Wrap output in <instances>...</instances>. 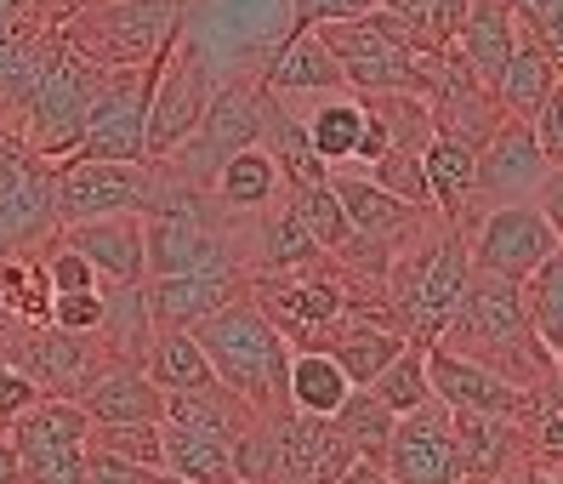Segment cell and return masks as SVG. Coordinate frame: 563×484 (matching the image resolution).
Returning <instances> with one entry per match:
<instances>
[{"label": "cell", "instance_id": "1", "mask_svg": "<svg viewBox=\"0 0 563 484\" xmlns=\"http://www.w3.org/2000/svg\"><path fill=\"white\" fill-rule=\"evenodd\" d=\"M194 342L206 348L217 382L228 387V394H240L256 416L285 410L290 342L279 337L274 319L262 314V302L251 297V285H245V297H234L228 308H217L211 319H200V326H194Z\"/></svg>", "mask_w": 563, "mask_h": 484}, {"label": "cell", "instance_id": "2", "mask_svg": "<svg viewBox=\"0 0 563 484\" xmlns=\"http://www.w3.org/2000/svg\"><path fill=\"white\" fill-rule=\"evenodd\" d=\"M473 256H467V234L455 222H439V234L421 251H387V314L410 342H439L444 319L455 314L461 290H467Z\"/></svg>", "mask_w": 563, "mask_h": 484}, {"label": "cell", "instance_id": "3", "mask_svg": "<svg viewBox=\"0 0 563 484\" xmlns=\"http://www.w3.org/2000/svg\"><path fill=\"white\" fill-rule=\"evenodd\" d=\"M109 69H97V63H86L80 52L63 46L57 29H46V41H41V57H35V75H29V91H23V143L35 148L41 160H57L63 154H75L80 143V125H86V109H91V97L97 86H103Z\"/></svg>", "mask_w": 563, "mask_h": 484}, {"label": "cell", "instance_id": "4", "mask_svg": "<svg viewBox=\"0 0 563 484\" xmlns=\"http://www.w3.org/2000/svg\"><path fill=\"white\" fill-rule=\"evenodd\" d=\"M183 18L188 0H80L57 23V35L97 69H137L177 35Z\"/></svg>", "mask_w": 563, "mask_h": 484}, {"label": "cell", "instance_id": "5", "mask_svg": "<svg viewBox=\"0 0 563 484\" xmlns=\"http://www.w3.org/2000/svg\"><path fill=\"white\" fill-rule=\"evenodd\" d=\"M313 35L324 41L330 57H336L347 91H416V80H421V52L410 41V29L387 7L319 23Z\"/></svg>", "mask_w": 563, "mask_h": 484}, {"label": "cell", "instance_id": "6", "mask_svg": "<svg viewBox=\"0 0 563 484\" xmlns=\"http://www.w3.org/2000/svg\"><path fill=\"white\" fill-rule=\"evenodd\" d=\"M165 194L159 160H57L52 166V217H109V211H154Z\"/></svg>", "mask_w": 563, "mask_h": 484}, {"label": "cell", "instance_id": "7", "mask_svg": "<svg viewBox=\"0 0 563 484\" xmlns=\"http://www.w3.org/2000/svg\"><path fill=\"white\" fill-rule=\"evenodd\" d=\"M256 138H262V80H234V86L211 91L200 125H194V132L159 160V166L172 172L183 188H206L222 160L251 148Z\"/></svg>", "mask_w": 563, "mask_h": 484}, {"label": "cell", "instance_id": "8", "mask_svg": "<svg viewBox=\"0 0 563 484\" xmlns=\"http://www.w3.org/2000/svg\"><path fill=\"white\" fill-rule=\"evenodd\" d=\"M211 103V69H206V52L200 41L188 35V23L172 35L159 57V75L148 91V114H143V160H165L194 125H200Z\"/></svg>", "mask_w": 563, "mask_h": 484}, {"label": "cell", "instance_id": "9", "mask_svg": "<svg viewBox=\"0 0 563 484\" xmlns=\"http://www.w3.org/2000/svg\"><path fill=\"white\" fill-rule=\"evenodd\" d=\"M558 188V166H547V154L529 138V120L501 114V125L473 148V211L484 206H541ZM461 217V222H467Z\"/></svg>", "mask_w": 563, "mask_h": 484}, {"label": "cell", "instance_id": "10", "mask_svg": "<svg viewBox=\"0 0 563 484\" xmlns=\"http://www.w3.org/2000/svg\"><path fill=\"white\" fill-rule=\"evenodd\" d=\"M251 297L279 326L290 348H324V331L353 308L347 279H330V251L290 274H251Z\"/></svg>", "mask_w": 563, "mask_h": 484}, {"label": "cell", "instance_id": "11", "mask_svg": "<svg viewBox=\"0 0 563 484\" xmlns=\"http://www.w3.org/2000/svg\"><path fill=\"white\" fill-rule=\"evenodd\" d=\"M467 234V256L473 268L484 274H501V279H523L541 256L563 251L558 245V222L541 211V206H484L473 211V222H455Z\"/></svg>", "mask_w": 563, "mask_h": 484}, {"label": "cell", "instance_id": "12", "mask_svg": "<svg viewBox=\"0 0 563 484\" xmlns=\"http://www.w3.org/2000/svg\"><path fill=\"white\" fill-rule=\"evenodd\" d=\"M382 473H387V484H467L461 479V457H455L450 410L439 399H427L393 422L387 450H382Z\"/></svg>", "mask_w": 563, "mask_h": 484}, {"label": "cell", "instance_id": "13", "mask_svg": "<svg viewBox=\"0 0 563 484\" xmlns=\"http://www.w3.org/2000/svg\"><path fill=\"white\" fill-rule=\"evenodd\" d=\"M52 160H41L18 132H0V256L52 229Z\"/></svg>", "mask_w": 563, "mask_h": 484}, {"label": "cell", "instance_id": "14", "mask_svg": "<svg viewBox=\"0 0 563 484\" xmlns=\"http://www.w3.org/2000/svg\"><path fill=\"white\" fill-rule=\"evenodd\" d=\"M251 274L245 268H200V274H165V279H143V302L154 331H194L200 319H211L217 308H228L234 297H245Z\"/></svg>", "mask_w": 563, "mask_h": 484}, {"label": "cell", "instance_id": "15", "mask_svg": "<svg viewBox=\"0 0 563 484\" xmlns=\"http://www.w3.org/2000/svg\"><path fill=\"white\" fill-rule=\"evenodd\" d=\"M427 387L444 410H495V416H518V399L523 387L507 382L501 371H489L473 353H455V348H439L427 342Z\"/></svg>", "mask_w": 563, "mask_h": 484}, {"label": "cell", "instance_id": "16", "mask_svg": "<svg viewBox=\"0 0 563 484\" xmlns=\"http://www.w3.org/2000/svg\"><path fill=\"white\" fill-rule=\"evenodd\" d=\"M12 353L7 360L41 387V394H69L91 376V365L103 360V353L91 348V337H75V331H57V326H12Z\"/></svg>", "mask_w": 563, "mask_h": 484}, {"label": "cell", "instance_id": "17", "mask_svg": "<svg viewBox=\"0 0 563 484\" xmlns=\"http://www.w3.org/2000/svg\"><path fill=\"white\" fill-rule=\"evenodd\" d=\"M75 405L91 422H159L165 416V394L143 371V360H114V353L91 365V376L75 387Z\"/></svg>", "mask_w": 563, "mask_h": 484}, {"label": "cell", "instance_id": "18", "mask_svg": "<svg viewBox=\"0 0 563 484\" xmlns=\"http://www.w3.org/2000/svg\"><path fill=\"white\" fill-rule=\"evenodd\" d=\"M57 240L75 245L86 263L97 268V279H103V285H137L143 279V217L137 211L57 222Z\"/></svg>", "mask_w": 563, "mask_h": 484}, {"label": "cell", "instance_id": "19", "mask_svg": "<svg viewBox=\"0 0 563 484\" xmlns=\"http://www.w3.org/2000/svg\"><path fill=\"white\" fill-rule=\"evenodd\" d=\"M450 433H455V457L467 484H495L518 457H529L518 422L495 410H450Z\"/></svg>", "mask_w": 563, "mask_h": 484}, {"label": "cell", "instance_id": "20", "mask_svg": "<svg viewBox=\"0 0 563 484\" xmlns=\"http://www.w3.org/2000/svg\"><path fill=\"white\" fill-rule=\"evenodd\" d=\"M262 91H274V97H330V91H347L342 69H336V57L324 52V41L313 35V29H296L290 23V35L274 46V57L262 63Z\"/></svg>", "mask_w": 563, "mask_h": 484}, {"label": "cell", "instance_id": "21", "mask_svg": "<svg viewBox=\"0 0 563 484\" xmlns=\"http://www.w3.org/2000/svg\"><path fill=\"white\" fill-rule=\"evenodd\" d=\"M405 342H410V337H405L399 326H393V314H387V308H382V314H364L358 302L336 319V326L324 331V353L347 371V382H353V387L371 382V376H376V371H382V365H387Z\"/></svg>", "mask_w": 563, "mask_h": 484}, {"label": "cell", "instance_id": "22", "mask_svg": "<svg viewBox=\"0 0 563 484\" xmlns=\"http://www.w3.org/2000/svg\"><path fill=\"white\" fill-rule=\"evenodd\" d=\"M12 457L18 468L23 462H41V457H57V450H80L86 433H91V416L69 399V394H41L35 405H29L23 416H12Z\"/></svg>", "mask_w": 563, "mask_h": 484}, {"label": "cell", "instance_id": "23", "mask_svg": "<svg viewBox=\"0 0 563 484\" xmlns=\"http://www.w3.org/2000/svg\"><path fill=\"white\" fill-rule=\"evenodd\" d=\"M324 177H330V188H336V200H342V211H347L358 240H405V234H416L421 222H427V211L405 206L399 194H387L371 177H347L342 166L324 172Z\"/></svg>", "mask_w": 563, "mask_h": 484}, {"label": "cell", "instance_id": "24", "mask_svg": "<svg viewBox=\"0 0 563 484\" xmlns=\"http://www.w3.org/2000/svg\"><path fill=\"white\" fill-rule=\"evenodd\" d=\"M552 86H563L558 52H547L536 35H529V29H518V46H512V57H507V69L495 75V86H489L495 109L512 114V120H529V114L541 109V97H547Z\"/></svg>", "mask_w": 563, "mask_h": 484}, {"label": "cell", "instance_id": "25", "mask_svg": "<svg viewBox=\"0 0 563 484\" xmlns=\"http://www.w3.org/2000/svg\"><path fill=\"white\" fill-rule=\"evenodd\" d=\"M518 46V18L507 0H467V12H461V29H455V52L467 57V69L495 86V75L507 69V57Z\"/></svg>", "mask_w": 563, "mask_h": 484}, {"label": "cell", "instance_id": "26", "mask_svg": "<svg viewBox=\"0 0 563 484\" xmlns=\"http://www.w3.org/2000/svg\"><path fill=\"white\" fill-rule=\"evenodd\" d=\"M279 188H285V177H279L274 154L262 148V143H251V148H240V154H228L222 166L211 172V183H206L211 200H217L222 211H234V217L268 211V206L279 200Z\"/></svg>", "mask_w": 563, "mask_h": 484}, {"label": "cell", "instance_id": "27", "mask_svg": "<svg viewBox=\"0 0 563 484\" xmlns=\"http://www.w3.org/2000/svg\"><path fill=\"white\" fill-rule=\"evenodd\" d=\"M347 371L330 360L324 348H290V360H285V405L290 410H302V416H324L336 410L347 399Z\"/></svg>", "mask_w": 563, "mask_h": 484}, {"label": "cell", "instance_id": "28", "mask_svg": "<svg viewBox=\"0 0 563 484\" xmlns=\"http://www.w3.org/2000/svg\"><path fill=\"white\" fill-rule=\"evenodd\" d=\"M262 148L274 154V166L285 183H319L324 166H319V154L308 143V125L302 114H290V97H274V91H262Z\"/></svg>", "mask_w": 563, "mask_h": 484}, {"label": "cell", "instance_id": "29", "mask_svg": "<svg viewBox=\"0 0 563 484\" xmlns=\"http://www.w3.org/2000/svg\"><path fill=\"white\" fill-rule=\"evenodd\" d=\"M159 450H165V473H177L188 484H228L234 479V439H222V433L159 422Z\"/></svg>", "mask_w": 563, "mask_h": 484}, {"label": "cell", "instance_id": "30", "mask_svg": "<svg viewBox=\"0 0 563 484\" xmlns=\"http://www.w3.org/2000/svg\"><path fill=\"white\" fill-rule=\"evenodd\" d=\"M421 172H427V188H433V211L444 222H461L473 206V148L450 138V132H433L421 148Z\"/></svg>", "mask_w": 563, "mask_h": 484}, {"label": "cell", "instance_id": "31", "mask_svg": "<svg viewBox=\"0 0 563 484\" xmlns=\"http://www.w3.org/2000/svg\"><path fill=\"white\" fill-rule=\"evenodd\" d=\"M251 405L240 394H228L222 382H206V387H183V394H165V416L159 422H177V428H200V433H222L234 439L245 422H251Z\"/></svg>", "mask_w": 563, "mask_h": 484}, {"label": "cell", "instance_id": "32", "mask_svg": "<svg viewBox=\"0 0 563 484\" xmlns=\"http://www.w3.org/2000/svg\"><path fill=\"white\" fill-rule=\"evenodd\" d=\"M518 302H523V319H529V331H536V342L563 360V251L541 256V263L518 279Z\"/></svg>", "mask_w": 563, "mask_h": 484}, {"label": "cell", "instance_id": "33", "mask_svg": "<svg viewBox=\"0 0 563 484\" xmlns=\"http://www.w3.org/2000/svg\"><path fill=\"white\" fill-rule=\"evenodd\" d=\"M143 371L154 376L159 394H183V387H206L217 382L206 348L194 342V331H154L148 353H143Z\"/></svg>", "mask_w": 563, "mask_h": 484}, {"label": "cell", "instance_id": "34", "mask_svg": "<svg viewBox=\"0 0 563 484\" xmlns=\"http://www.w3.org/2000/svg\"><path fill=\"white\" fill-rule=\"evenodd\" d=\"M330 422V433H336L353 457H371V462H382V450H387V433H393V422H399V416H393L371 387H347V399L336 405L324 416Z\"/></svg>", "mask_w": 563, "mask_h": 484}, {"label": "cell", "instance_id": "35", "mask_svg": "<svg viewBox=\"0 0 563 484\" xmlns=\"http://www.w3.org/2000/svg\"><path fill=\"white\" fill-rule=\"evenodd\" d=\"M302 125H308V143L319 154V166L336 172V166H347V160H353L358 125H364V103H358L353 91H330L313 114H302Z\"/></svg>", "mask_w": 563, "mask_h": 484}, {"label": "cell", "instance_id": "36", "mask_svg": "<svg viewBox=\"0 0 563 484\" xmlns=\"http://www.w3.org/2000/svg\"><path fill=\"white\" fill-rule=\"evenodd\" d=\"M256 251H262L256 268H245V274H290V268H308V263H319V256H324V245L308 234V222L296 217L290 206H279V211L262 217Z\"/></svg>", "mask_w": 563, "mask_h": 484}, {"label": "cell", "instance_id": "37", "mask_svg": "<svg viewBox=\"0 0 563 484\" xmlns=\"http://www.w3.org/2000/svg\"><path fill=\"white\" fill-rule=\"evenodd\" d=\"M421 348H427V342H405L371 382H364L393 416H405V410H416V405L433 399V387H427V353H421Z\"/></svg>", "mask_w": 563, "mask_h": 484}, {"label": "cell", "instance_id": "38", "mask_svg": "<svg viewBox=\"0 0 563 484\" xmlns=\"http://www.w3.org/2000/svg\"><path fill=\"white\" fill-rule=\"evenodd\" d=\"M290 211L308 222V234H313L330 256L353 240V222H347V211H342V200H336V188H330V177H319V183H290Z\"/></svg>", "mask_w": 563, "mask_h": 484}, {"label": "cell", "instance_id": "39", "mask_svg": "<svg viewBox=\"0 0 563 484\" xmlns=\"http://www.w3.org/2000/svg\"><path fill=\"white\" fill-rule=\"evenodd\" d=\"M86 450H103V457H120L143 473L165 468V450H159V422H91Z\"/></svg>", "mask_w": 563, "mask_h": 484}, {"label": "cell", "instance_id": "40", "mask_svg": "<svg viewBox=\"0 0 563 484\" xmlns=\"http://www.w3.org/2000/svg\"><path fill=\"white\" fill-rule=\"evenodd\" d=\"M382 7L410 29L416 52H439L455 41L461 29V12H467V0H382Z\"/></svg>", "mask_w": 563, "mask_h": 484}, {"label": "cell", "instance_id": "41", "mask_svg": "<svg viewBox=\"0 0 563 484\" xmlns=\"http://www.w3.org/2000/svg\"><path fill=\"white\" fill-rule=\"evenodd\" d=\"M371 183H382L387 194H399V200L416 206V211H433V188H427V172H421L416 148H387L371 166Z\"/></svg>", "mask_w": 563, "mask_h": 484}, {"label": "cell", "instance_id": "42", "mask_svg": "<svg viewBox=\"0 0 563 484\" xmlns=\"http://www.w3.org/2000/svg\"><path fill=\"white\" fill-rule=\"evenodd\" d=\"M46 326L75 331V337H97V326H103V285L97 290H52V319Z\"/></svg>", "mask_w": 563, "mask_h": 484}, {"label": "cell", "instance_id": "43", "mask_svg": "<svg viewBox=\"0 0 563 484\" xmlns=\"http://www.w3.org/2000/svg\"><path fill=\"white\" fill-rule=\"evenodd\" d=\"M41 268H46L52 290H97V285H103V279H97V268L86 263V256H80L75 245H63V240H52V245H46Z\"/></svg>", "mask_w": 563, "mask_h": 484}, {"label": "cell", "instance_id": "44", "mask_svg": "<svg viewBox=\"0 0 563 484\" xmlns=\"http://www.w3.org/2000/svg\"><path fill=\"white\" fill-rule=\"evenodd\" d=\"M529 138L547 154V166H563V86H552L541 97V109L529 114Z\"/></svg>", "mask_w": 563, "mask_h": 484}, {"label": "cell", "instance_id": "45", "mask_svg": "<svg viewBox=\"0 0 563 484\" xmlns=\"http://www.w3.org/2000/svg\"><path fill=\"white\" fill-rule=\"evenodd\" d=\"M80 473H86V444L57 450V457H41V462H23L18 484H80Z\"/></svg>", "mask_w": 563, "mask_h": 484}, {"label": "cell", "instance_id": "46", "mask_svg": "<svg viewBox=\"0 0 563 484\" xmlns=\"http://www.w3.org/2000/svg\"><path fill=\"white\" fill-rule=\"evenodd\" d=\"M371 7H382V0H290V23L319 29V23H336V18H358Z\"/></svg>", "mask_w": 563, "mask_h": 484}, {"label": "cell", "instance_id": "47", "mask_svg": "<svg viewBox=\"0 0 563 484\" xmlns=\"http://www.w3.org/2000/svg\"><path fill=\"white\" fill-rule=\"evenodd\" d=\"M35 399H41V387L29 382V376L12 365V360H0V428H7L12 416H23Z\"/></svg>", "mask_w": 563, "mask_h": 484}, {"label": "cell", "instance_id": "48", "mask_svg": "<svg viewBox=\"0 0 563 484\" xmlns=\"http://www.w3.org/2000/svg\"><path fill=\"white\" fill-rule=\"evenodd\" d=\"M80 484H148V473L131 468V462H120V457H103V450H86Z\"/></svg>", "mask_w": 563, "mask_h": 484}, {"label": "cell", "instance_id": "49", "mask_svg": "<svg viewBox=\"0 0 563 484\" xmlns=\"http://www.w3.org/2000/svg\"><path fill=\"white\" fill-rule=\"evenodd\" d=\"M495 484H563V473H558V462H541V457H529L518 473L507 468L501 479H495Z\"/></svg>", "mask_w": 563, "mask_h": 484}, {"label": "cell", "instance_id": "50", "mask_svg": "<svg viewBox=\"0 0 563 484\" xmlns=\"http://www.w3.org/2000/svg\"><path fill=\"white\" fill-rule=\"evenodd\" d=\"M336 484H387V473H382V462H371V457H353Z\"/></svg>", "mask_w": 563, "mask_h": 484}, {"label": "cell", "instance_id": "51", "mask_svg": "<svg viewBox=\"0 0 563 484\" xmlns=\"http://www.w3.org/2000/svg\"><path fill=\"white\" fill-rule=\"evenodd\" d=\"M0 18H7V23H29V18H35V0H0Z\"/></svg>", "mask_w": 563, "mask_h": 484}, {"label": "cell", "instance_id": "52", "mask_svg": "<svg viewBox=\"0 0 563 484\" xmlns=\"http://www.w3.org/2000/svg\"><path fill=\"white\" fill-rule=\"evenodd\" d=\"M0 484H18V457H12L7 439H0Z\"/></svg>", "mask_w": 563, "mask_h": 484}, {"label": "cell", "instance_id": "53", "mask_svg": "<svg viewBox=\"0 0 563 484\" xmlns=\"http://www.w3.org/2000/svg\"><path fill=\"white\" fill-rule=\"evenodd\" d=\"M148 484H188V479H177V473H165V468H159V473H148Z\"/></svg>", "mask_w": 563, "mask_h": 484}, {"label": "cell", "instance_id": "54", "mask_svg": "<svg viewBox=\"0 0 563 484\" xmlns=\"http://www.w3.org/2000/svg\"><path fill=\"white\" fill-rule=\"evenodd\" d=\"M0 337H12V319L7 314H0Z\"/></svg>", "mask_w": 563, "mask_h": 484}]
</instances>
